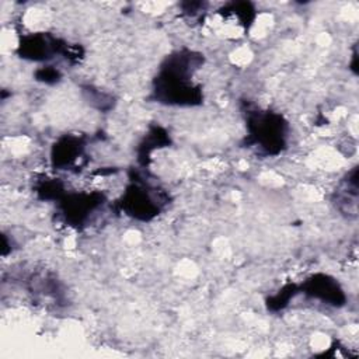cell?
Segmentation results:
<instances>
[{"mask_svg": "<svg viewBox=\"0 0 359 359\" xmlns=\"http://www.w3.org/2000/svg\"><path fill=\"white\" fill-rule=\"evenodd\" d=\"M198 56H192L191 52H175L168 56L161 73L157 79L156 93L160 100L167 104H194L196 101V90L188 81L192 72L196 67L195 60Z\"/></svg>", "mask_w": 359, "mask_h": 359, "instance_id": "cell-1", "label": "cell"}, {"mask_svg": "<svg viewBox=\"0 0 359 359\" xmlns=\"http://www.w3.org/2000/svg\"><path fill=\"white\" fill-rule=\"evenodd\" d=\"M283 126L282 118L275 114H257L250 118V136L254 143H259L268 153H278L283 146Z\"/></svg>", "mask_w": 359, "mask_h": 359, "instance_id": "cell-2", "label": "cell"}, {"mask_svg": "<svg viewBox=\"0 0 359 359\" xmlns=\"http://www.w3.org/2000/svg\"><path fill=\"white\" fill-rule=\"evenodd\" d=\"M304 287H306V293H309L313 297L321 299L323 302H327L335 306L344 302V294L341 287L334 279L328 276H324V275L313 276L304 283Z\"/></svg>", "mask_w": 359, "mask_h": 359, "instance_id": "cell-3", "label": "cell"}]
</instances>
